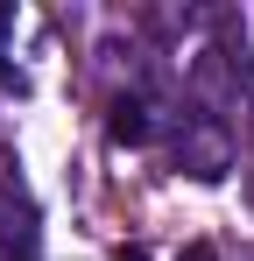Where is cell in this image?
<instances>
[{
    "instance_id": "cell-1",
    "label": "cell",
    "mask_w": 254,
    "mask_h": 261,
    "mask_svg": "<svg viewBox=\"0 0 254 261\" xmlns=\"http://www.w3.org/2000/svg\"><path fill=\"white\" fill-rule=\"evenodd\" d=\"M176 155H184V170H191V176H226V163H233V148H226V134H219V127H191Z\"/></svg>"
},
{
    "instance_id": "cell-2",
    "label": "cell",
    "mask_w": 254,
    "mask_h": 261,
    "mask_svg": "<svg viewBox=\"0 0 254 261\" xmlns=\"http://www.w3.org/2000/svg\"><path fill=\"white\" fill-rule=\"evenodd\" d=\"M106 134H113L120 148H141V141L156 134V120H148V99H113V113H106Z\"/></svg>"
},
{
    "instance_id": "cell-3",
    "label": "cell",
    "mask_w": 254,
    "mask_h": 261,
    "mask_svg": "<svg viewBox=\"0 0 254 261\" xmlns=\"http://www.w3.org/2000/svg\"><path fill=\"white\" fill-rule=\"evenodd\" d=\"M0 85H14V92H21V85H29V78H21V71H14V64L0 57Z\"/></svg>"
},
{
    "instance_id": "cell-4",
    "label": "cell",
    "mask_w": 254,
    "mask_h": 261,
    "mask_svg": "<svg viewBox=\"0 0 254 261\" xmlns=\"http://www.w3.org/2000/svg\"><path fill=\"white\" fill-rule=\"evenodd\" d=\"M184 261H219V254H212L205 240H191V247H184Z\"/></svg>"
},
{
    "instance_id": "cell-5",
    "label": "cell",
    "mask_w": 254,
    "mask_h": 261,
    "mask_svg": "<svg viewBox=\"0 0 254 261\" xmlns=\"http://www.w3.org/2000/svg\"><path fill=\"white\" fill-rule=\"evenodd\" d=\"M113 261H148V247H113Z\"/></svg>"
},
{
    "instance_id": "cell-6",
    "label": "cell",
    "mask_w": 254,
    "mask_h": 261,
    "mask_svg": "<svg viewBox=\"0 0 254 261\" xmlns=\"http://www.w3.org/2000/svg\"><path fill=\"white\" fill-rule=\"evenodd\" d=\"M7 29H14V0H0V36H7Z\"/></svg>"
}]
</instances>
